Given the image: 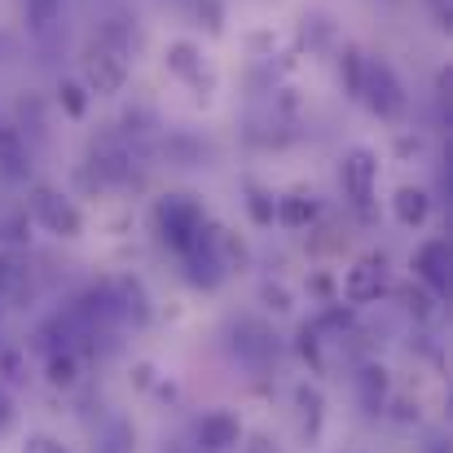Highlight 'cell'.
<instances>
[{
	"instance_id": "4fadbf2b",
	"label": "cell",
	"mask_w": 453,
	"mask_h": 453,
	"mask_svg": "<svg viewBox=\"0 0 453 453\" xmlns=\"http://www.w3.org/2000/svg\"><path fill=\"white\" fill-rule=\"evenodd\" d=\"M49 383L53 388H75L80 383V357L71 348H62V352L49 357Z\"/></svg>"
},
{
	"instance_id": "3957f363",
	"label": "cell",
	"mask_w": 453,
	"mask_h": 453,
	"mask_svg": "<svg viewBox=\"0 0 453 453\" xmlns=\"http://www.w3.org/2000/svg\"><path fill=\"white\" fill-rule=\"evenodd\" d=\"M31 216H35L49 234H58V238H80V229H84L80 207H75L66 194L49 189V185H40V189L31 194Z\"/></svg>"
},
{
	"instance_id": "9c48e42d",
	"label": "cell",
	"mask_w": 453,
	"mask_h": 453,
	"mask_svg": "<svg viewBox=\"0 0 453 453\" xmlns=\"http://www.w3.org/2000/svg\"><path fill=\"white\" fill-rule=\"evenodd\" d=\"M27 167H31V163H27V142H22V133L9 128V124H0V176L22 180Z\"/></svg>"
},
{
	"instance_id": "6da1fadb",
	"label": "cell",
	"mask_w": 453,
	"mask_h": 453,
	"mask_svg": "<svg viewBox=\"0 0 453 453\" xmlns=\"http://www.w3.org/2000/svg\"><path fill=\"white\" fill-rule=\"evenodd\" d=\"M154 225H158L163 242L185 256V251L203 238L207 216H203V207H198L189 194H167V198H158V207H154Z\"/></svg>"
},
{
	"instance_id": "8fae6325",
	"label": "cell",
	"mask_w": 453,
	"mask_h": 453,
	"mask_svg": "<svg viewBox=\"0 0 453 453\" xmlns=\"http://www.w3.org/2000/svg\"><path fill=\"white\" fill-rule=\"evenodd\" d=\"M167 71L180 75V80H189V84H203V53L189 40H176L167 49Z\"/></svg>"
},
{
	"instance_id": "7c38bea8",
	"label": "cell",
	"mask_w": 453,
	"mask_h": 453,
	"mask_svg": "<svg viewBox=\"0 0 453 453\" xmlns=\"http://www.w3.org/2000/svg\"><path fill=\"white\" fill-rule=\"evenodd\" d=\"M31 287V265L22 256H0V296H22Z\"/></svg>"
},
{
	"instance_id": "277c9868",
	"label": "cell",
	"mask_w": 453,
	"mask_h": 453,
	"mask_svg": "<svg viewBox=\"0 0 453 453\" xmlns=\"http://www.w3.org/2000/svg\"><path fill=\"white\" fill-rule=\"evenodd\" d=\"M339 180H343V194L352 198V207H370V198H374V185H379V158L374 150H348L343 154V163H339Z\"/></svg>"
},
{
	"instance_id": "ba28073f",
	"label": "cell",
	"mask_w": 453,
	"mask_h": 453,
	"mask_svg": "<svg viewBox=\"0 0 453 453\" xmlns=\"http://www.w3.org/2000/svg\"><path fill=\"white\" fill-rule=\"evenodd\" d=\"M242 441V423L229 414V410H211L203 423H198V445L207 453H225Z\"/></svg>"
},
{
	"instance_id": "ffe728a7",
	"label": "cell",
	"mask_w": 453,
	"mask_h": 453,
	"mask_svg": "<svg viewBox=\"0 0 453 453\" xmlns=\"http://www.w3.org/2000/svg\"><path fill=\"white\" fill-rule=\"evenodd\" d=\"M9 427H13V396L0 388V436H4Z\"/></svg>"
},
{
	"instance_id": "d6986e66",
	"label": "cell",
	"mask_w": 453,
	"mask_h": 453,
	"mask_svg": "<svg viewBox=\"0 0 453 453\" xmlns=\"http://www.w3.org/2000/svg\"><path fill=\"white\" fill-rule=\"evenodd\" d=\"M27 453H66V445L53 441V436H31V441H27Z\"/></svg>"
},
{
	"instance_id": "7402d4cb",
	"label": "cell",
	"mask_w": 453,
	"mask_h": 453,
	"mask_svg": "<svg viewBox=\"0 0 453 453\" xmlns=\"http://www.w3.org/2000/svg\"><path fill=\"white\" fill-rule=\"evenodd\" d=\"M432 13L441 18V27H449V13H453V0H432Z\"/></svg>"
},
{
	"instance_id": "e0dca14e",
	"label": "cell",
	"mask_w": 453,
	"mask_h": 453,
	"mask_svg": "<svg viewBox=\"0 0 453 453\" xmlns=\"http://www.w3.org/2000/svg\"><path fill=\"white\" fill-rule=\"evenodd\" d=\"M58 13H62V0H27V18L35 31H49L58 22Z\"/></svg>"
},
{
	"instance_id": "8992f818",
	"label": "cell",
	"mask_w": 453,
	"mask_h": 453,
	"mask_svg": "<svg viewBox=\"0 0 453 453\" xmlns=\"http://www.w3.org/2000/svg\"><path fill=\"white\" fill-rule=\"evenodd\" d=\"M383 287H388V269H383V260H357V265L343 273V296H348L352 303L379 300Z\"/></svg>"
},
{
	"instance_id": "2e32d148",
	"label": "cell",
	"mask_w": 453,
	"mask_h": 453,
	"mask_svg": "<svg viewBox=\"0 0 453 453\" xmlns=\"http://www.w3.org/2000/svg\"><path fill=\"white\" fill-rule=\"evenodd\" d=\"M361 392H365V405L379 410V405H383V392H388V370H383V365H370V370L361 374Z\"/></svg>"
},
{
	"instance_id": "7a4b0ae2",
	"label": "cell",
	"mask_w": 453,
	"mask_h": 453,
	"mask_svg": "<svg viewBox=\"0 0 453 453\" xmlns=\"http://www.w3.org/2000/svg\"><path fill=\"white\" fill-rule=\"evenodd\" d=\"M357 97H361L379 119H401V115H405V88H401V80L392 75V66L379 62V58H365Z\"/></svg>"
},
{
	"instance_id": "ac0fdd59",
	"label": "cell",
	"mask_w": 453,
	"mask_h": 453,
	"mask_svg": "<svg viewBox=\"0 0 453 453\" xmlns=\"http://www.w3.org/2000/svg\"><path fill=\"white\" fill-rule=\"evenodd\" d=\"M296 401H300V410L308 414V432H317V418H321V396H317V388H300Z\"/></svg>"
},
{
	"instance_id": "9a60e30c",
	"label": "cell",
	"mask_w": 453,
	"mask_h": 453,
	"mask_svg": "<svg viewBox=\"0 0 453 453\" xmlns=\"http://www.w3.org/2000/svg\"><path fill=\"white\" fill-rule=\"evenodd\" d=\"M58 102H62V111H66L71 119H84V111H88V88L75 84V80H66V84L58 88Z\"/></svg>"
},
{
	"instance_id": "44dd1931",
	"label": "cell",
	"mask_w": 453,
	"mask_h": 453,
	"mask_svg": "<svg viewBox=\"0 0 453 453\" xmlns=\"http://www.w3.org/2000/svg\"><path fill=\"white\" fill-rule=\"evenodd\" d=\"M251 216L256 220H273V207L265 203V194H251Z\"/></svg>"
},
{
	"instance_id": "30bf717a",
	"label": "cell",
	"mask_w": 453,
	"mask_h": 453,
	"mask_svg": "<svg viewBox=\"0 0 453 453\" xmlns=\"http://www.w3.org/2000/svg\"><path fill=\"white\" fill-rule=\"evenodd\" d=\"M392 211H396V220H401V225L418 229V225L432 216V198H427V189H414V185H405V189L392 198Z\"/></svg>"
},
{
	"instance_id": "5bb4252c",
	"label": "cell",
	"mask_w": 453,
	"mask_h": 453,
	"mask_svg": "<svg viewBox=\"0 0 453 453\" xmlns=\"http://www.w3.org/2000/svg\"><path fill=\"white\" fill-rule=\"evenodd\" d=\"M278 216H282V225H291V229H303V225H308V220L317 216V203H312V198H303V194H296V198H282Z\"/></svg>"
},
{
	"instance_id": "52a82bcc",
	"label": "cell",
	"mask_w": 453,
	"mask_h": 453,
	"mask_svg": "<svg viewBox=\"0 0 453 453\" xmlns=\"http://www.w3.org/2000/svg\"><path fill=\"white\" fill-rule=\"evenodd\" d=\"M414 273H418L436 296H445V291H449V242H445V238L423 242L418 256H414Z\"/></svg>"
},
{
	"instance_id": "5b68a950",
	"label": "cell",
	"mask_w": 453,
	"mask_h": 453,
	"mask_svg": "<svg viewBox=\"0 0 453 453\" xmlns=\"http://www.w3.org/2000/svg\"><path fill=\"white\" fill-rule=\"evenodd\" d=\"M84 80H88L93 93L111 97V93H119L124 80H128V58H124L119 49H111V44H93L88 58H84Z\"/></svg>"
}]
</instances>
